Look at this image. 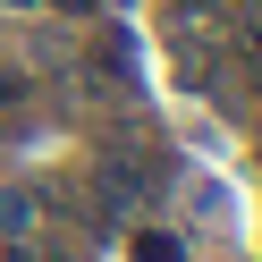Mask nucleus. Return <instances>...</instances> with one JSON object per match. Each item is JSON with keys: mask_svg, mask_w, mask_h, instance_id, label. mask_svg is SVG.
Instances as JSON below:
<instances>
[{"mask_svg": "<svg viewBox=\"0 0 262 262\" xmlns=\"http://www.w3.org/2000/svg\"><path fill=\"white\" fill-rule=\"evenodd\" d=\"M26 220H34V203H26V194H17V186H0V228H9V237H17V228H26Z\"/></svg>", "mask_w": 262, "mask_h": 262, "instance_id": "f257e3e1", "label": "nucleus"}, {"mask_svg": "<svg viewBox=\"0 0 262 262\" xmlns=\"http://www.w3.org/2000/svg\"><path fill=\"white\" fill-rule=\"evenodd\" d=\"M136 262H178V237H161V228H152V237H136Z\"/></svg>", "mask_w": 262, "mask_h": 262, "instance_id": "f03ea898", "label": "nucleus"}, {"mask_svg": "<svg viewBox=\"0 0 262 262\" xmlns=\"http://www.w3.org/2000/svg\"><path fill=\"white\" fill-rule=\"evenodd\" d=\"M245 68H254V85H262V42H254V59H245Z\"/></svg>", "mask_w": 262, "mask_h": 262, "instance_id": "7ed1b4c3", "label": "nucleus"}, {"mask_svg": "<svg viewBox=\"0 0 262 262\" xmlns=\"http://www.w3.org/2000/svg\"><path fill=\"white\" fill-rule=\"evenodd\" d=\"M59 9H93V0H59Z\"/></svg>", "mask_w": 262, "mask_h": 262, "instance_id": "20e7f679", "label": "nucleus"}]
</instances>
